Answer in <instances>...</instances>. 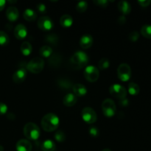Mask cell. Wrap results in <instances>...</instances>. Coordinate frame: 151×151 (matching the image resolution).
<instances>
[{
    "instance_id": "obj_1",
    "label": "cell",
    "mask_w": 151,
    "mask_h": 151,
    "mask_svg": "<svg viewBox=\"0 0 151 151\" xmlns=\"http://www.w3.org/2000/svg\"><path fill=\"white\" fill-rule=\"evenodd\" d=\"M60 120L57 115L53 113H49L43 116L41 119V127L47 132L54 131L58 128Z\"/></svg>"
},
{
    "instance_id": "obj_2",
    "label": "cell",
    "mask_w": 151,
    "mask_h": 151,
    "mask_svg": "<svg viewBox=\"0 0 151 151\" xmlns=\"http://www.w3.org/2000/svg\"><path fill=\"white\" fill-rule=\"evenodd\" d=\"M72 65L77 69L85 67L88 63V56L85 52L78 51L71 58Z\"/></svg>"
},
{
    "instance_id": "obj_3",
    "label": "cell",
    "mask_w": 151,
    "mask_h": 151,
    "mask_svg": "<svg viewBox=\"0 0 151 151\" xmlns=\"http://www.w3.org/2000/svg\"><path fill=\"white\" fill-rule=\"evenodd\" d=\"M24 134L29 140H35L39 138L41 131L38 125L33 122H28L24 127Z\"/></svg>"
},
{
    "instance_id": "obj_4",
    "label": "cell",
    "mask_w": 151,
    "mask_h": 151,
    "mask_svg": "<svg viewBox=\"0 0 151 151\" xmlns=\"http://www.w3.org/2000/svg\"><path fill=\"white\" fill-rule=\"evenodd\" d=\"M44 67V60L42 58L35 57L29 60L27 65V69L33 74H38L42 72Z\"/></svg>"
},
{
    "instance_id": "obj_5",
    "label": "cell",
    "mask_w": 151,
    "mask_h": 151,
    "mask_svg": "<svg viewBox=\"0 0 151 151\" xmlns=\"http://www.w3.org/2000/svg\"><path fill=\"white\" fill-rule=\"evenodd\" d=\"M102 110H103V114L106 117L111 118L114 116L116 111V108L113 100L107 98L103 100L102 103Z\"/></svg>"
},
{
    "instance_id": "obj_6",
    "label": "cell",
    "mask_w": 151,
    "mask_h": 151,
    "mask_svg": "<svg viewBox=\"0 0 151 151\" xmlns=\"http://www.w3.org/2000/svg\"><path fill=\"white\" fill-rule=\"evenodd\" d=\"M100 76L99 69L94 66H86L84 70V77L88 82L94 83L98 80Z\"/></svg>"
},
{
    "instance_id": "obj_7",
    "label": "cell",
    "mask_w": 151,
    "mask_h": 151,
    "mask_svg": "<svg viewBox=\"0 0 151 151\" xmlns=\"http://www.w3.org/2000/svg\"><path fill=\"white\" fill-rule=\"evenodd\" d=\"M117 75L121 81H128L131 76V69L128 63H121L118 66Z\"/></svg>"
},
{
    "instance_id": "obj_8",
    "label": "cell",
    "mask_w": 151,
    "mask_h": 151,
    "mask_svg": "<svg viewBox=\"0 0 151 151\" xmlns=\"http://www.w3.org/2000/svg\"><path fill=\"white\" fill-rule=\"evenodd\" d=\"M81 116L85 122L93 124L97 121V116L95 111L90 107H85L81 111Z\"/></svg>"
},
{
    "instance_id": "obj_9",
    "label": "cell",
    "mask_w": 151,
    "mask_h": 151,
    "mask_svg": "<svg viewBox=\"0 0 151 151\" xmlns=\"http://www.w3.org/2000/svg\"><path fill=\"white\" fill-rule=\"evenodd\" d=\"M109 92L113 97L121 100L126 97L127 90L123 86L119 84H113L109 88Z\"/></svg>"
},
{
    "instance_id": "obj_10",
    "label": "cell",
    "mask_w": 151,
    "mask_h": 151,
    "mask_svg": "<svg viewBox=\"0 0 151 151\" xmlns=\"http://www.w3.org/2000/svg\"><path fill=\"white\" fill-rule=\"evenodd\" d=\"M54 24L52 20L49 16H42L40 17L38 21V27L40 29L43 31H49L52 29Z\"/></svg>"
},
{
    "instance_id": "obj_11",
    "label": "cell",
    "mask_w": 151,
    "mask_h": 151,
    "mask_svg": "<svg viewBox=\"0 0 151 151\" xmlns=\"http://www.w3.org/2000/svg\"><path fill=\"white\" fill-rule=\"evenodd\" d=\"M27 78V71L24 68L18 69L17 71L14 72L13 75V82L17 84H20L24 81Z\"/></svg>"
},
{
    "instance_id": "obj_12",
    "label": "cell",
    "mask_w": 151,
    "mask_h": 151,
    "mask_svg": "<svg viewBox=\"0 0 151 151\" xmlns=\"http://www.w3.org/2000/svg\"><path fill=\"white\" fill-rule=\"evenodd\" d=\"M14 35L17 39L23 40L27 35V29L22 24H19L15 27Z\"/></svg>"
},
{
    "instance_id": "obj_13",
    "label": "cell",
    "mask_w": 151,
    "mask_h": 151,
    "mask_svg": "<svg viewBox=\"0 0 151 151\" xmlns=\"http://www.w3.org/2000/svg\"><path fill=\"white\" fill-rule=\"evenodd\" d=\"M93 42H94L93 37L90 34H85L82 35L80 39V46L82 49L86 50L92 46Z\"/></svg>"
},
{
    "instance_id": "obj_14",
    "label": "cell",
    "mask_w": 151,
    "mask_h": 151,
    "mask_svg": "<svg viewBox=\"0 0 151 151\" xmlns=\"http://www.w3.org/2000/svg\"><path fill=\"white\" fill-rule=\"evenodd\" d=\"M32 147V144L27 139L19 140L16 145V151H31Z\"/></svg>"
},
{
    "instance_id": "obj_15",
    "label": "cell",
    "mask_w": 151,
    "mask_h": 151,
    "mask_svg": "<svg viewBox=\"0 0 151 151\" xmlns=\"http://www.w3.org/2000/svg\"><path fill=\"white\" fill-rule=\"evenodd\" d=\"M6 16L10 22H15L19 19V10L14 6H10L6 10Z\"/></svg>"
},
{
    "instance_id": "obj_16",
    "label": "cell",
    "mask_w": 151,
    "mask_h": 151,
    "mask_svg": "<svg viewBox=\"0 0 151 151\" xmlns=\"http://www.w3.org/2000/svg\"><path fill=\"white\" fill-rule=\"evenodd\" d=\"M78 101V97L73 93L66 94L63 98V103L66 107H72Z\"/></svg>"
},
{
    "instance_id": "obj_17",
    "label": "cell",
    "mask_w": 151,
    "mask_h": 151,
    "mask_svg": "<svg viewBox=\"0 0 151 151\" xmlns=\"http://www.w3.org/2000/svg\"><path fill=\"white\" fill-rule=\"evenodd\" d=\"M72 90H73V94L76 97H83L87 94L88 91L85 86L81 83H76L72 86Z\"/></svg>"
},
{
    "instance_id": "obj_18",
    "label": "cell",
    "mask_w": 151,
    "mask_h": 151,
    "mask_svg": "<svg viewBox=\"0 0 151 151\" xmlns=\"http://www.w3.org/2000/svg\"><path fill=\"white\" fill-rule=\"evenodd\" d=\"M118 9L122 13V15H128L131 13V7L129 2L126 1H120L118 3Z\"/></svg>"
},
{
    "instance_id": "obj_19",
    "label": "cell",
    "mask_w": 151,
    "mask_h": 151,
    "mask_svg": "<svg viewBox=\"0 0 151 151\" xmlns=\"http://www.w3.org/2000/svg\"><path fill=\"white\" fill-rule=\"evenodd\" d=\"M60 24L63 27H70L73 24V19L70 15L65 14L62 16L60 19Z\"/></svg>"
},
{
    "instance_id": "obj_20",
    "label": "cell",
    "mask_w": 151,
    "mask_h": 151,
    "mask_svg": "<svg viewBox=\"0 0 151 151\" xmlns=\"http://www.w3.org/2000/svg\"><path fill=\"white\" fill-rule=\"evenodd\" d=\"M23 16L24 19L27 22H33L36 19L37 13L32 9L27 8L24 11Z\"/></svg>"
},
{
    "instance_id": "obj_21",
    "label": "cell",
    "mask_w": 151,
    "mask_h": 151,
    "mask_svg": "<svg viewBox=\"0 0 151 151\" xmlns=\"http://www.w3.org/2000/svg\"><path fill=\"white\" fill-rule=\"evenodd\" d=\"M41 150L43 151H55L56 149V145L54 142L50 139L44 141L41 145Z\"/></svg>"
},
{
    "instance_id": "obj_22",
    "label": "cell",
    "mask_w": 151,
    "mask_h": 151,
    "mask_svg": "<svg viewBox=\"0 0 151 151\" xmlns=\"http://www.w3.org/2000/svg\"><path fill=\"white\" fill-rule=\"evenodd\" d=\"M20 50L22 55H24V56H28L32 53V47L30 43L28 42V41H24L21 45Z\"/></svg>"
},
{
    "instance_id": "obj_23",
    "label": "cell",
    "mask_w": 151,
    "mask_h": 151,
    "mask_svg": "<svg viewBox=\"0 0 151 151\" xmlns=\"http://www.w3.org/2000/svg\"><path fill=\"white\" fill-rule=\"evenodd\" d=\"M39 53L42 57L44 58H50L52 55V49L50 46L44 45L40 48Z\"/></svg>"
},
{
    "instance_id": "obj_24",
    "label": "cell",
    "mask_w": 151,
    "mask_h": 151,
    "mask_svg": "<svg viewBox=\"0 0 151 151\" xmlns=\"http://www.w3.org/2000/svg\"><path fill=\"white\" fill-rule=\"evenodd\" d=\"M140 88L138 84L134 82H131L128 84V92L131 95H137L139 93Z\"/></svg>"
},
{
    "instance_id": "obj_25",
    "label": "cell",
    "mask_w": 151,
    "mask_h": 151,
    "mask_svg": "<svg viewBox=\"0 0 151 151\" xmlns=\"http://www.w3.org/2000/svg\"><path fill=\"white\" fill-rule=\"evenodd\" d=\"M58 84L59 87L62 89L68 90L69 88H72V82L66 79H60L58 81Z\"/></svg>"
},
{
    "instance_id": "obj_26",
    "label": "cell",
    "mask_w": 151,
    "mask_h": 151,
    "mask_svg": "<svg viewBox=\"0 0 151 151\" xmlns=\"http://www.w3.org/2000/svg\"><path fill=\"white\" fill-rule=\"evenodd\" d=\"M141 33L145 38H151V25L145 24L141 28Z\"/></svg>"
},
{
    "instance_id": "obj_27",
    "label": "cell",
    "mask_w": 151,
    "mask_h": 151,
    "mask_svg": "<svg viewBox=\"0 0 151 151\" xmlns=\"http://www.w3.org/2000/svg\"><path fill=\"white\" fill-rule=\"evenodd\" d=\"M109 66H110V61L106 58H103L98 62V66L100 70H106L109 67Z\"/></svg>"
},
{
    "instance_id": "obj_28",
    "label": "cell",
    "mask_w": 151,
    "mask_h": 151,
    "mask_svg": "<svg viewBox=\"0 0 151 151\" xmlns=\"http://www.w3.org/2000/svg\"><path fill=\"white\" fill-rule=\"evenodd\" d=\"M45 40L49 44H52V45H56L58 42V37L55 34H49V35L46 36Z\"/></svg>"
},
{
    "instance_id": "obj_29",
    "label": "cell",
    "mask_w": 151,
    "mask_h": 151,
    "mask_svg": "<svg viewBox=\"0 0 151 151\" xmlns=\"http://www.w3.org/2000/svg\"><path fill=\"white\" fill-rule=\"evenodd\" d=\"M10 41V38L8 35L4 31H0V45L5 46L8 44Z\"/></svg>"
},
{
    "instance_id": "obj_30",
    "label": "cell",
    "mask_w": 151,
    "mask_h": 151,
    "mask_svg": "<svg viewBox=\"0 0 151 151\" xmlns=\"http://www.w3.org/2000/svg\"><path fill=\"white\" fill-rule=\"evenodd\" d=\"M87 8H88V3L86 1H79L76 5V10L79 13H83L87 10Z\"/></svg>"
},
{
    "instance_id": "obj_31",
    "label": "cell",
    "mask_w": 151,
    "mask_h": 151,
    "mask_svg": "<svg viewBox=\"0 0 151 151\" xmlns=\"http://www.w3.org/2000/svg\"><path fill=\"white\" fill-rule=\"evenodd\" d=\"M55 139L57 142H63L66 140V135H65V133L63 131H58L57 132L55 133Z\"/></svg>"
},
{
    "instance_id": "obj_32",
    "label": "cell",
    "mask_w": 151,
    "mask_h": 151,
    "mask_svg": "<svg viewBox=\"0 0 151 151\" xmlns=\"http://www.w3.org/2000/svg\"><path fill=\"white\" fill-rule=\"evenodd\" d=\"M139 34L137 31H133L128 35V38L132 42H136L139 39Z\"/></svg>"
},
{
    "instance_id": "obj_33",
    "label": "cell",
    "mask_w": 151,
    "mask_h": 151,
    "mask_svg": "<svg viewBox=\"0 0 151 151\" xmlns=\"http://www.w3.org/2000/svg\"><path fill=\"white\" fill-rule=\"evenodd\" d=\"M57 55H56L51 56L50 59V64H52L53 66H57L59 65L60 63V58H57Z\"/></svg>"
},
{
    "instance_id": "obj_34",
    "label": "cell",
    "mask_w": 151,
    "mask_h": 151,
    "mask_svg": "<svg viewBox=\"0 0 151 151\" xmlns=\"http://www.w3.org/2000/svg\"><path fill=\"white\" fill-rule=\"evenodd\" d=\"M94 3L99 7H106L109 5V1L107 0H95V1H94Z\"/></svg>"
},
{
    "instance_id": "obj_35",
    "label": "cell",
    "mask_w": 151,
    "mask_h": 151,
    "mask_svg": "<svg viewBox=\"0 0 151 151\" xmlns=\"http://www.w3.org/2000/svg\"><path fill=\"white\" fill-rule=\"evenodd\" d=\"M89 134L92 137H97L100 134V131H99L98 128L93 126L89 128Z\"/></svg>"
},
{
    "instance_id": "obj_36",
    "label": "cell",
    "mask_w": 151,
    "mask_h": 151,
    "mask_svg": "<svg viewBox=\"0 0 151 151\" xmlns=\"http://www.w3.org/2000/svg\"><path fill=\"white\" fill-rule=\"evenodd\" d=\"M36 8L37 10L41 13H44L46 12V10H47L46 5L44 4H43V3H39V4H37Z\"/></svg>"
},
{
    "instance_id": "obj_37",
    "label": "cell",
    "mask_w": 151,
    "mask_h": 151,
    "mask_svg": "<svg viewBox=\"0 0 151 151\" xmlns=\"http://www.w3.org/2000/svg\"><path fill=\"white\" fill-rule=\"evenodd\" d=\"M7 110H8V108H7V105L0 103V115L5 114L7 112Z\"/></svg>"
},
{
    "instance_id": "obj_38",
    "label": "cell",
    "mask_w": 151,
    "mask_h": 151,
    "mask_svg": "<svg viewBox=\"0 0 151 151\" xmlns=\"http://www.w3.org/2000/svg\"><path fill=\"white\" fill-rule=\"evenodd\" d=\"M138 3L142 7H147L150 4L151 0H139Z\"/></svg>"
},
{
    "instance_id": "obj_39",
    "label": "cell",
    "mask_w": 151,
    "mask_h": 151,
    "mask_svg": "<svg viewBox=\"0 0 151 151\" xmlns=\"http://www.w3.org/2000/svg\"><path fill=\"white\" fill-rule=\"evenodd\" d=\"M119 104H120V106H123V107H126V106H128V104H129V101H128V99L125 97V98L119 100Z\"/></svg>"
},
{
    "instance_id": "obj_40",
    "label": "cell",
    "mask_w": 151,
    "mask_h": 151,
    "mask_svg": "<svg viewBox=\"0 0 151 151\" xmlns=\"http://www.w3.org/2000/svg\"><path fill=\"white\" fill-rule=\"evenodd\" d=\"M118 22H119L120 24H124L126 22V19H125V16H120L118 19Z\"/></svg>"
},
{
    "instance_id": "obj_41",
    "label": "cell",
    "mask_w": 151,
    "mask_h": 151,
    "mask_svg": "<svg viewBox=\"0 0 151 151\" xmlns=\"http://www.w3.org/2000/svg\"><path fill=\"white\" fill-rule=\"evenodd\" d=\"M5 4H6L5 1H4V0H0V11H1V10L4 9Z\"/></svg>"
},
{
    "instance_id": "obj_42",
    "label": "cell",
    "mask_w": 151,
    "mask_h": 151,
    "mask_svg": "<svg viewBox=\"0 0 151 151\" xmlns=\"http://www.w3.org/2000/svg\"><path fill=\"white\" fill-rule=\"evenodd\" d=\"M0 151H4V147H3V146H1V145H0Z\"/></svg>"
},
{
    "instance_id": "obj_43",
    "label": "cell",
    "mask_w": 151,
    "mask_h": 151,
    "mask_svg": "<svg viewBox=\"0 0 151 151\" xmlns=\"http://www.w3.org/2000/svg\"><path fill=\"white\" fill-rule=\"evenodd\" d=\"M102 151H112V150H111L110 149H109V148H106V149H104V150H103Z\"/></svg>"
}]
</instances>
